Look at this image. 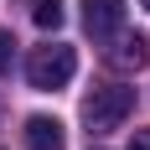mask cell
I'll return each mask as SVG.
<instances>
[{"label": "cell", "mask_w": 150, "mask_h": 150, "mask_svg": "<svg viewBox=\"0 0 150 150\" xmlns=\"http://www.w3.org/2000/svg\"><path fill=\"white\" fill-rule=\"evenodd\" d=\"M129 114H135V88H124V83H98V88L83 98V124H88V135L119 129Z\"/></svg>", "instance_id": "1"}, {"label": "cell", "mask_w": 150, "mask_h": 150, "mask_svg": "<svg viewBox=\"0 0 150 150\" xmlns=\"http://www.w3.org/2000/svg\"><path fill=\"white\" fill-rule=\"evenodd\" d=\"M73 73H78V52H73V47H62V42L36 47V52L26 57V83H31L36 93L67 88V83H73Z\"/></svg>", "instance_id": "2"}, {"label": "cell", "mask_w": 150, "mask_h": 150, "mask_svg": "<svg viewBox=\"0 0 150 150\" xmlns=\"http://www.w3.org/2000/svg\"><path fill=\"white\" fill-rule=\"evenodd\" d=\"M104 62L109 67H119V73H140L150 62V36L145 31H114L104 47Z\"/></svg>", "instance_id": "3"}, {"label": "cell", "mask_w": 150, "mask_h": 150, "mask_svg": "<svg viewBox=\"0 0 150 150\" xmlns=\"http://www.w3.org/2000/svg\"><path fill=\"white\" fill-rule=\"evenodd\" d=\"M83 26L93 42H109L124 26V0H83Z\"/></svg>", "instance_id": "4"}, {"label": "cell", "mask_w": 150, "mask_h": 150, "mask_svg": "<svg viewBox=\"0 0 150 150\" xmlns=\"http://www.w3.org/2000/svg\"><path fill=\"white\" fill-rule=\"evenodd\" d=\"M26 145H31V150H62V145H67V135H62L57 119L31 114V119H26Z\"/></svg>", "instance_id": "5"}, {"label": "cell", "mask_w": 150, "mask_h": 150, "mask_svg": "<svg viewBox=\"0 0 150 150\" xmlns=\"http://www.w3.org/2000/svg\"><path fill=\"white\" fill-rule=\"evenodd\" d=\"M31 21L42 31H57L62 26V0H36V5H31Z\"/></svg>", "instance_id": "6"}, {"label": "cell", "mask_w": 150, "mask_h": 150, "mask_svg": "<svg viewBox=\"0 0 150 150\" xmlns=\"http://www.w3.org/2000/svg\"><path fill=\"white\" fill-rule=\"evenodd\" d=\"M11 62H16V36H11V31H0V78L11 73Z\"/></svg>", "instance_id": "7"}, {"label": "cell", "mask_w": 150, "mask_h": 150, "mask_svg": "<svg viewBox=\"0 0 150 150\" xmlns=\"http://www.w3.org/2000/svg\"><path fill=\"white\" fill-rule=\"evenodd\" d=\"M129 150H150V129H135V140H129Z\"/></svg>", "instance_id": "8"}, {"label": "cell", "mask_w": 150, "mask_h": 150, "mask_svg": "<svg viewBox=\"0 0 150 150\" xmlns=\"http://www.w3.org/2000/svg\"><path fill=\"white\" fill-rule=\"evenodd\" d=\"M145 11H150V0H145Z\"/></svg>", "instance_id": "9"}]
</instances>
